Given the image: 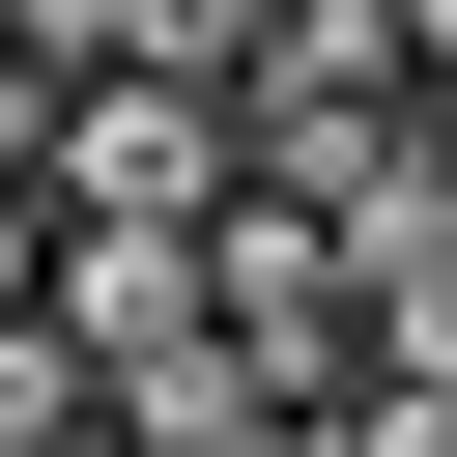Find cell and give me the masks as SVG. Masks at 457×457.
I'll list each match as a JSON object with an SVG mask.
<instances>
[{"label":"cell","instance_id":"obj_1","mask_svg":"<svg viewBox=\"0 0 457 457\" xmlns=\"http://www.w3.org/2000/svg\"><path fill=\"white\" fill-rule=\"evenodd\" d=\"M200 343L314 428V400L371 371V257H343V200H257V171H228V200H200Z\"/></svg>","mask_w":457,"mask_h":457},{"label":"cell","instance_id":"obj_7","mask_svg":"<svg viewBox=\"0 0 457 457\" xmlns=\"http://www.w3.org/2000/svg\"><path fill=\"white\" fill-rule=\"evenodd\" d=\"M29 257H57V200H29V171H0V314H29Z\"/></svg>","mask_w":457,"mask_h":457},{"label":"cell","instance_id":"obj_6","mask_svg":"<svg viewBox=\"0 0 457 457\" xmlns=\"http://www.w3.org/2000/svg\"><path fill=\"white\" fill-rule=\"evenodd\" d=\"M371 29H400V86H457V0H371Z\"/></svg>","mask_w":457,"mask_h":457},{"label":"cell","instance_id":"obj_3","mask_svg":"<svg viewBox=\"0 0 457 457\" xmlns=\"http://www.w3.org/2000/svg\"><path fill=\"white\" fill-rule=\"evenodd\" d=\"M29 314H57V343H86V400H114V371H171V343H200V228H57V257H29Z\"/></svg>","mask_w":457,"mask_h":457},{"label":"cell","instance_id":"obj_8","mask_svg":"<svg viewBox=\"0 0 457 457\" xmlns=\"http://www.w3.org/2000/svg\"><path fill=\"white\" fill-rule=\"evenodd\" d=\"M57 457H114V428H57Z\"/></svg>","mask_w":457,"mask_h":457},{"label":"cell","instance_id":"obj_2","mask_svg":"<svg viewBox=\"0 0 457 457\" xmlns=\"http://www.w3.org/2000/svg\"><path fill=\"white\" fill-rule=\"evenodd\" d=\"M29 200H57V228H200V200H228V86L86 57V86H57V143H29Z\"/></svg>","mask_w":457,"mask_h":457},{"label":"cell","instance_id":"obj_4","mask_svg":"<svg viewBox=\"0 0 457 457\" xmlns=\"http://www.w3.org/2000/svg\"><path fill=\"white\" fill-rule=\"evenodd\" d=\"M343 257H371V371L457 400V228H343Z\"/></svg>","mask_w":457,"mask_h":457},{"label":"cell","instance_id":"obj_5","mask_svg":"<svg viewBox=\"0 0 457 457\" xmlns=\"http://www.w3.org/2000/svg\"><path fill=\"white\" fill-rule=\"evenodd\" d=\"M314 457H457V400H428V371H343V400H314Z\"/></svg>","mask_w":457,"mask_h":457}]
</instances>
